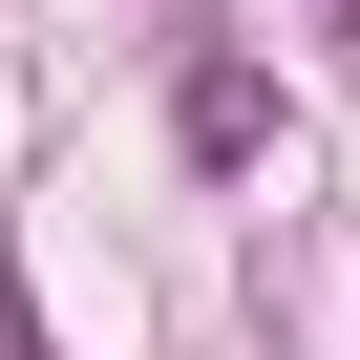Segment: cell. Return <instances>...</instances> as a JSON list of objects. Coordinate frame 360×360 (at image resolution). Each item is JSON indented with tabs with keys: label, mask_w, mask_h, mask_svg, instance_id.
<instances>
[{
	"label": "cell",
	"mask_w": 360,
	"mask_h": 360,
	"mask_svg": "<svg viewBox=\"0 0 360 360\" xmlns=\"http://www.w3.org/2000/svg\"><path fill=\"white\" fill-rule=\"evenodd\" d=\"M169 127H191V169H255V148H276V85H255V64H191Z\"/></svg>",
	"instance_id": "obj_1"
},
{
	"label": "cell",
	"mask_w": 360,
	"mask_h": 360,
	"mask_svg": "<svg viewBox=\"0 0 360 360\" xmlns=\"http://www.w3.org/2000/svg\"><path fill=\"white\" fill-rule=\"evenodd\" d=\"M0 360H64V339H43V297H22V255H0Z\"/></svg>",
	"instance_id": "obj_2"
}]
</instances>
